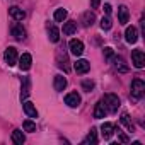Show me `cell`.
Instances as JSON below:
<instances>
[{"mask_svg": "<svg viewBox=\"0 0 145 145\" xmlns=\"http://www.w3.org/2000/svg\"><path fill=\"white\" fill-rule=\"evenodd\" d=\"M103 104H104V108H106V111H109V113H116L118 109H120V106H121V101H120V97L116 96V94H104V97H103Z\"/></svg>", "mask_w": 145, "mask_h": 145, "instance_id": "6da1fadb", "label": "cell"}, {"mask_svg": "<svg viewBox=\"0 0 145 145\" xmlns=\"http://www.w3.org/2000/svg\"><path fill=\"white\" fill-rule=\"evenodd\" d=\"M143 92H145V84H143V80L133 79V80H131V97H133L135 101H138V99H142Z\"/></svg>", "mask_w": 145, "mask_h": 145, "instance_id": "7a4b0ae2", "label": "cell"}, {"mask_svg": "<svg viewBox=\"0 0 145 145\" xmlns=\"http://www.w3.org/2000/svg\"><path fill=\"white\" fill-rule=\"evenodd\" d=\"M131 63L135 65V68H143L145 67V55L142 50H133L131 51Z\"/></svg>", "mask_w": 145, "mask_h": 145, "instance_id": "3957f363", "label": "cell"}, {"mask_svg": "<svg viewBox=\"0 0 145 145\" xmlns=\"http://www.w3.org/2000/svg\"><path fill=\"white\" fill-rule=\"evenodd\" d=\"M4 58H5V61H7L9 67H14V65L17 63V60H19V56H17V50H16L14 46H9V48L5 50V53H4Z\"/></svg>", "mask_w": 145, "mask_h": 145, "instance_id": "277c9868", "label": "cell"}, {"mask_svg": "<svg viewBox=\"0 0 145 145\" xmlns=\"http://www.w3.org/2000/svg\"><path fill=\"white\" fill-rule=\"evenodd\" d=\"M68 48H70V53L75 55V56H80L84 53V43L80 39H70Z\"/></svg>", "mask_w": 145, "mask_h": 145, "instance_id": "5b68a950", "label": "cell"}, {"mask_svg": "<svg viewBox=\"0 0 145 145\" xmlns=\"http://www.w3.org/2000/svg\"><path fill=\"white\" fill-rule=\"evenodd\" d=\"M74 70L77 72V74H87V72L91 70V63L87 61V60H77L75 63H74Z\"/></svg>", "mask_w": 145, "mask_h": 145, "instance_id": "8992f818", "label": "cell"}, {"mask_svg": "<svg viewBox=\"0 0 145 145\" xmlns=\"http://www.w3.org/2000/svg\"><path fill=\"white\" fill-rule=\"evenodd\" d=\"M10 33H12V36L17 39V41H22L24 38H26V29L22 27V24H12V27H10Z\"/></svg>", "mask_w": 145, "mask_h": 145, "instance_id": "52a82bcc", "label": "cell"}, {"mask_svg": "<svg viewBox=\"0 0 145 145\" xmlns=\"http://www.w3.org/2000/svg\"><path fill=\"white\" fill-rule=\"evenodd\" d=\"M65 104H68L70 108H77L80 104V96L77 92H70L65 96Z\"/></svg>", "mask_w": 145, "mask_h": 145, "instance_id": "ba28073f", "label": "cell"}, {"mask_svg": "<svg viewBox=\"0 0 145 145\" xmlns=\"http://www.w3.org/2000/svg\"><path fill=\"white\" fill-rule=\"evenodd\" d=\"M125 39H126V43H130V44L137 43V39H138V33H137V27H133V26L126 27V33H125Z\"/></svg>", "mask_w": 145, "mask_h": 145, "instance_id": "9c48e42d", "label": "cell"}, {"mask_svg": "<svg viewBox=\"0 0 145 145\" xmlns=\"http://www.w3.org/2000/svg\"><path fill=\"white\" fill-rule=\"evenodd\" d=\"M111 58H113L114 68H116L118 72H121V74H126V72H128V65L125 63V60H123L121 56H111Z\"/></svg>", "mask_w": 145, "mask_h": 145, "instance_id": "30bf717a", "label": "cell"}, {"mask_svg": "<svg viewBox=\"0 0 145 145\" xmlns=\"http://www.w3.org/2000/svg\"><path fill=\"white\" fill-rule=\"evenodd\" d=\"M9 14H10V17H12L14 21H22V19L26 17V12H24L21 7H16V5L9 9Z\"/></svg>", "mask_w": 145, "mask_h": 145, "instance_id": "8fae6325", "label": "cell"}, {"mask_svg": "<svg viewBox=\"0 0 145 145\" xmlns=\"http://www.w3.org/2000/svg\"><path fill=\"white\" fill-rule=\"evenodd\" d=\"M22 108H24V113H26L29 118H38V109H36V106H34L31 101H26V103L22 104Z\"/></svg>", "mask_w": 145, "mask_h": 145, "instance_id": "7c38bea8", "label": "cell"}, {"mask_svg": "<svg viewBox=\"0 0 145 145\" xmlns=\"http://www.w3.org/2000/svg\"><path fill=\"white\" fill-rule=\"evenodd\" d=\"M101 133H103L104 140H109V138L113 137V133H114V125H113V123H103Z\"/></svg>", "mask_w": 145, "mask_h": 145, "instance_id": "4fadbf2b", "label": "cell"}, {"mask_svg": "<svg viewBox=\"0 0 145 145\" xmlns=\"http://www.w3.org/2000/svg\"><path fill=\"white\" fill-rule=\"evenodd\" d=\"M31 63H33V58H31L29 53H24V55L19 58V67H21V70H29V68H31Z\"/></svg>", "mask_w": 145, "mask_h": 145, "instance_id": "5bb4252c", "label": "cell"}, {"mask_svg": "<svg viewBox=\"0 0 145 145\" xmlns=\"http://www.w3.org/2000/svg\"><path fill=\"white\" fill-rule=\"evenodd\" d=\"M53 87H55V91L61 92V91L67 87V79H65L63 75H55V82H53Z\"/></svg>", "mask_w": 145, "mask_h": 145, "instance_id": "9a60e30c", "label": "cell"}, {"mask_svg": "<svg viewBox=\"0 0 145 145\" xmlns=\"http://www.w3.org/2000/svg\"><path fill=\"white\" fill-rule=\"evenodd\" d=\"M128 17H130V14H128V9H126V5H121L120 9H118V19H120V24H126L128 22Z\"/></svg>", "mask_w": 145, "mask_h": 145, "instance_id": "2e32d148", "label": "cell"}, {"mask_svg": "<svg viewBox=\"0 0 145 145\" xmlns=\"http://www.w3.org/2000/svg\"><path fill=\"white\" fill-rule=\"evenodd\" d=\"M48 36H50V41H51V43H56V41L60 39V31L56 29L55 24L48 26Z\"/></svg>", "mask_w": 145, "mask_h": 145, "instance_id": "e0dca14e", "label": "cell"}, {"mask_svg": "<svg viewBox=\"0 0 145 145\" xmlns=\"http://www.w3.org/2000/svg\"><path fill=\"white\" fill-rule=\"evenodd\" d=\"M74 33H77V22L70 21V22H65L63 24V34L70 36V34H74Z\"/></svg>", "mask_w": 145, "mask_h": 145, "instance_id": "ac0fdd59", "label": "cell"}, {"mask_svg": "<svg viewBox=\"0 0 145 145\" xmlns=\"http://www.w3.org/2000/svg\"><path fill=\"white\" fill-rule=\"evenodd\" d=\"M12 142H14L16 145H22V143L26 142L24 133H22L21 130H14V131H12Z\"/></svg>", "mask_w": 145, "mask_h": 145, "instance_id": "d6986e66", "label": "cell"}, {"mask_svg": "<svg viewBox=\"0 0 145 145\" xmlns=\"http://www.w3.org/2000/svg\"><path fill=\"white\" fill-rule=\"evenodd\" d=\"M94 21H96L94 12H84V16H82V22H84V26H86V27L92 26V24H94Z\"/></svg>", "mask_w": 145, "mask_h": 145, "instance_id": "ffe728a7", "label": "cell"}, {"mask_svg": "<svg viewBox=\"0 0 145 145\" xmlns=\"http://www.w3.org/2000/svg\"><path fill=\"white\" fill-rule=\"evenodd\" d=\"M106 116V108H104V104H103V101L101 103H97L96 104V108H94V118H104Z\"/></svg>", "mask_w": 145, "mask_h": 145, "instance_id": "44dd1931", "label": "cell"}, {"mask_svg": "<svg viewBox=\"0 0 145 145\" xmlns=\"http://www.w3.org/2000/svg\"><path fill=\"white\" fill-rule=\"evenodd\" d=\"M121 123L126 126V130H128V131H131V133L135 131V125L131 123V118H130L126 113H123V114H121Z\"/></svg>", "mask_w": 145, "mask_h": 145, "instance_id": "7402d4cb", "label": "cell"}, {"mask_svg": "<svg viewBox=\"0 0 145 145\" xmlns=\"http://www.w3.org/2000/svg\"><path fill=\"white\" fill-rule=\"evenodd\" d=\"M53 17H55L56 22H63V21L67 19V10H65V9H56Z\"/></svg>", "mask_w": 145, "mask_h": 145, "instance_id": "603a6c76", "label": "cell"}, {"mask_svg": "<svg viewBox=\"0 0 145 145\" xmlns=\"http://www.w3.org/2000/svg\"><path fill=\"white\" fill-rule=\"evenodd\" d=\"M84 143H97V137H96V128H91V131H89V135L86 137V140H84Z\"/></svg>", "mask_w": 145, "mask_h": 145, "instance_id": "cb8c5ba5", "label": "cell"}, {"mask_svg": "<svg viewBox=\"0 0 145 145\" xmlns=\"http://www.w3.org/2000/svg\"><path fill=\"white\" fill-rule=\"evenodd\" d=\"M22 82H24V87H22V91H21V99H26V97L29 96V79L24 77Z\"/></svg>", "mask_w": 145, "mask_h": 145, "instance_id": "d4e9b609", "label": "cell"}, {"mask_svg": "<svg viewBox=\"0 0 145 145\" xmlns=\"http://www.w3.org/2000/svg\"><path fill=\"white\" fill-rule=\"evenodd\" d=\"M22 128L26 130V131H29V133H33V131H36V125L31 121V120H26L24 123H22Z\"/></svg>", "mask_w": 145, "mask_h": 145, "instance_id": "484cf974", "label": "cell"}, {"mask_svg": "<svg viewBox=\"0 0 145 145\" xmlns=\"http://www.w3.org/2000/svg\"><path fill=\"white\" fill-rule=\"evenodd\" d=\"M111 26H113V24H111L109 17H103V19H101V29H103V31H109Z\"/></svg>", "mask_w": 145, "mask_h": 145, "instance_id": "4316f807", "label": "cell"}, {"mask_svg": "<svg viewBox=\"0 0 145 145\" xmlns=\"http://www.w3.org/2000/svg\"><path fill=\"white\" fill-rule=\"evenodd\" d=\"M82 89H84L86 92H91V91L94 89V82H92V80H84V82H82Z\"/></svg>", "mask_w": 145, "mask_h": 145, "instance_id": "83f0119b", "label": "cell"}, {"mask_svg": "<svg viewBox=\"0 0 145 145\" xmlns=\"http://www.w3.org/2000/svg\"><path fill=\"white\" fill-rule=\"evenodd\" d=\"M118 137H120V142H123V143H128V137H126L125 133H121L120 130H118Z\"/></svg>", "mask_w": 145, "mask_h": 145, "instance_id": "f1b7e54d", "label": "cell"}, {"mask_svg": "<svg viewBox=\"0 0 145 145\" xmlns=\"http://www.w3.org/2000/svg\"><path fill=\"white\" fill-rule=\"evenodd\" d=\"M104 56L106 58H111L113 56V48H104Z\"/></svg>", "mask_w": 145, "mask_h": 145, "instance_id": "f546056e", "label": "cell"}, {"mask_svg": "<svg viewBox=\"0 0 145 145\" xmlns=\"http://www.w3.org/2000/svg\"><path fill=\"white\" fill-rule=\"evenodd\" d=\"M91 4H92V9H97L99 4H101V0H91Z\"/></svg>", "mask_w": 145, "mask_h": 145, "instance_id": "4dcf8cb0", "label": "cell"}, {"mask_svg": "<svg viewBox=\"0 0 145 145\" xmlns=\"http://www.w3.org/2000/svg\"><path fill=\"white\" fill-rule=\"evenodd\" d=\"M104 10H106V14L109 16V14H111V5H109V4H106V5H104Z\"/></svg>", "mask_w": 145, "mask_h": 145, "instance_id": "1f68e13d", "label": "cell"}]
</instances>
